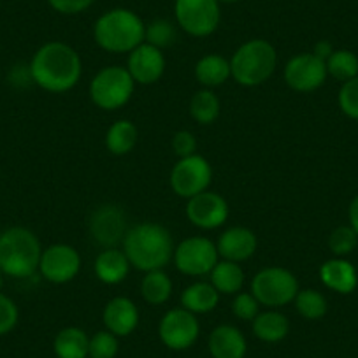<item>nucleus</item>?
Returning a JSON list of instances; mask_svg holds the SVG:
<instances>
[{"label": "nucleus", "instance_id": "9b49d317", "mask_svg": "<svg viewBox=\"0 0 358 358\" xmlns=\"http://www.w3.org/2000/svg\"><path fill=\"white\" fill-rule=\"evenodd\" d=\"M199 334H201L199 320L195 318L194 313L185 308L171 309L165 313L158 325L160 341L169 350L174 351L188 350L199 339Z\"/></svg>", "mask_w": 358, "mask_h": 358}, {"label": "nucleus", "instance_id": "f257e3e1", "mask_svg": "<svg viewBox=\"0 0 358 358\" xmlns=\"http://www.w3.org/2000/svg\"><path fill=\"white\" fill-rule=\"evenodd\" d=\"M81 72L83 65L78 51L60 41L41 46L30 64L32 81L53 94H64L74 88Z\"/></svg>", "mask_w": 358, "mask_h": 358}, {"label": "nucleus", "instance_id": "bb28decb", "mask_svg": "<svg viewBox=\"0 0 358 358\" xmlns=\"http://www.w3.org/2000/svg\"><path fill=\"white\" fill-rule=\"evenodd\" d=\"M137 137H139V132L132 122L118 120L109 127L108 134H106V146L113 155L122 157V155L130 153L136 148Z\"/></svg>", "mask_w": 358, "mask_h": 358}, {"label": "nucleus", "instance_id": "0eeeda50", "mask_svg": "<svg viewBox=\"0 0 358 358\" xmlns=\"http://www.w3.org/2000/svg\"><path fill=\"white\" fill-rule=\"evenodd\" d=\"M251 294L267 308H281L295 301L299 294V281L283 267H267L251 281Z\"/></svg>", "mask_w": 358, "mask_h": 358}, {"label": "nucleus", "instance_id": "79ce46f5", "mask_svg": "<svg viewBox=\"0 0 358 358\" xmlns=\"http://www.w3.org/2000/svg\"><path fill=\"white\" fill-rule=\"evenodd\" d=\"M220 4H236V2H239V0H218Z\"/></svg>", "mask_w": 358, "mask_h": 358}, {"label": "nucleus", "instance_id": "ea45409f", "mask_svg": "<svg viewBox=\"0 0 358 358\" xmlns=\"http://www.w3.org/2000/svg\"><path fill=\"white\" fill-rule=\"evenodd\" d=\"M332 53H334V46L329 43V41H320V43L315 44V50H313V55L322 58L323 62L329 60V57Z\"/></svg>", "mask_w": 358, "mask_h": 358}, {"label": "nucleus", "instance_id": "e433bc0d", "mask_svg": "<svg viewBox=\"0 0 358 358\" xmlns=\"http://www.w3.org/2000/svg\"><path fill=\"white\" fill-rule=\"evenodd\" d=\"M18 308L9 297L0 294V336L9 334L18 323Z\"/></svg>", "mask_w": 358, "mask_h": 358}, {"label": "nucleus", "instance_id": "20e7f679", "mask_svg": "<svg viewBox=\"0 0 358 358\" xmlns=\"http://www.w3.org/2000/svg\"><path fill=\"white\" fill-rule=\"evenodd\" d=\"M41 248L34 232L13 227L0 236V271L11 278H29L39 268Z\"/></svg>", "mask_w": 358, "mask_h": 358}, {"label": "nucleus", "instance_id": "b1692460", "mask_svg": "<svg viewBox=\"0 0 358 358\" xmlns=\"http://www.w3.org/2000/svg\"><path fill=\"white\" fill-rule=\"evenodd\" d=\"M220 292L213 287L211 283H199L190 285L181 295V304L194 315H204V313L213 311L218 306Z\"/></svg>", "mask_w": 358, "mask_h": 358}, {"label": "nucleus", "instance_id": "a878e982", "mask_svg": "<svg viewBox=\"0 0 358 358\" xmlns=\"http://www.w3.org/2000/svg\"><path fill=\"white\" fill-rule=\"evenodd\" d=\"M209 274H211V285L220 294H237L244 285V273L237 262H218Z\"/></svg>", "mask_w": 358, "mask_h": 358}, {"label": "nucleus", "instance_id": "4be33fe9", "mask_svg": "<svg viewBox=\"0 0 358 358\" xmlns=\"http://www.w3.org/2000/svg\"><path fill=\"white\" fill-rule=\"evenodd\" d=\"M290 332V322L280 311L258 313L253 320V334L264 343H280Z\"/></svg>", "mask_w": 358, "mask_h": 358}, {"label": "nucleus", "instance_id": "aec40b11", "mask_svg": "<svg viewBox=\"0 0 358 358\" xmlns=\"http://www.w3.org/2000/svg\"><path fill=\"white\" fill-rule=\"evenodd\" d=\"M246 351V337L236 327L220 325L209 336V353L213 358H244Z\"/></svg>", "mask_w": 358, "mask_h": 358}, {"label": "nucleus", "instance_id": "c9c22d12", "mask_svg": "<svg viewBox=\"0 0 358 358\" xmlns=\"http://www.w3.org/2000/svg\"><path fill=\"white\" fill-rule=\"evenodd\" d=\"M258 309H260V302L255 299L253 294H237L232 302V313L244 322H250V320L253 322L258 315Z\"/></svg>", "mask_w": 358, "mask_h": 358}, {"label": "nucleus", "instance_id": "2eb2a0df", "mask_svg": "<svg viewBox=\"0 0 358 358\" xmlns=\"http://www.w3.org/2000/svg\"><path fill=\"white\" fill-rule=\"evenodd\" d=\"M187 216L199 229H218L229 218V204L222 195L206 190L188 199Z\"/></svg>", "mask_w": 358, "mask_h": 358}, {"label": "nucleus", "instance_id": "39448f33", "mask_svg": "<svg viewBox=\"0 0 358 358\" xmlns=\"http://www.w3.org/2000/svg\"><path fill=\"white\" fill-rule=\"evenodd\" d=\"M278 67V53L268 41L251 39L230 60L232 78L243 86H258L267 81Z\"/></svg>", "mask_w": 358, "mask_h": 358}, {"label": "nucleus", "instance_id": "2f4dec72", "mask_svg": "<svg viewBox=\"0 0 358 358\" xmlns=\"http://www.w3.org/2000/svg\"><path fill=\"white\" fill-rule=\"evenodd\" d=\"M176 37H178L176 27L169 20L157 18L146 27L144 43L151 44V46L158 48V50H164V48L172 46L176 43Z\"/></svg>", "mask_w": 358, "mask_h": 358}, {"label": "nucleus", "instance_id": "f704fd0d", "mask_svg": "<svg viewBox=\"0 0 358 358\" xmlns=\"http://www.w3.org/2000/svg\"><path fill=\"white\" fill-rule=\"evenodd\" d=\"M339 108L348 118L358 120V76L350 79V81L343 83L339 90Z\"/></svg>", "mask_w": 358, "mask_h": 358}, {"label": "nucleus", "instance_id": "6e6552de", "mask_svg": "<svg viewBox=\"0 0 358 358\" xmlns=\"http://www.w3.org/2000/svg\"><path fill=\"white\" fill-rule=\"evenodd\" d=\"M174 15L185 32L206 37L218 29L222 9L218 0H176Z\"/></svg>", "mask_w": 358, "mask_h": 358}, {"label": "nucleus", "instance_id": "412c9836", "mask_svg": "<svg viewBox=\"0 0 358 358\" xmlns=\"http://www.w3.org/2000/svg\"><path fill=\"white\" fill-rule=\"evenodd\" d=\"M95 274L99 280L106 285H118L129 274L130 262L123 251L116 250V248H109L99 253L95 258Z\"/></svg>", "mask_w": 358, "mask_h": 358}, {"label": "nucleus", "instance_id": "4468645a", "mask_svg": "<svg viewBox=\"0 0 358 358\" xmlns=\"http://www.w3.org/2000/svg\"><path fill=\"white\" fill-rule=\"evenodd\" d=\"M327 64L313 53H301L288 60L285 81L295 92H315L325 83Z\"/></svg>", "mask_w": 358, "mask_h": 358}, {"label": "nucleus", "instance_id": "f03ea898", "mask_svg": "<svg viewBox=\"0 0 358 358\" xmlns=\"http://www.w3.org/2000/svg\"><path fill=\"white\" fill-rule=\"evenodd\" d=\"M123 253L130 265L139 271L150 273L164 268L174 257V241L171 232L158 223H139L127 230L123 239Z\"/></svg>", "mask_w": 358, "mask_h": 358}, {"label": "nucleus", "instance_id": "4c0bfd02", "mask_svg": "<svg viewBox=\"0 0 358 358\" xmlns=\"http://www.w3.org/2000/svg\"><path fill=\"white\" fill-rule=\"evenodd\" d=\"M172 150H174V153L179 158L192 157V155H195V150H197V139L188 130H179L172 137Z\"/></svg>", "mask_w": 358, "mask_h": 358}, {"label": "nucleus", "instance_id": "7ed1b4c3", "mask_svg": "<svg viewBox=\"0 0 358 358\" xmlns=\"http://www.w3.org/2000/svg\"><path fill=\"white\" fill-rule=\"evenodd\" d=\"M146 25L130 9H111L94 27L95 43L109 53H130L144 43Z\"/></svg>", "mask_w": 358, "mask_h": 358}, {"label": "nucleus", "instance_id": "72a5a7b5", "mask_svg": "<svg viewBox=\"0 0 358 358\" xmlns=\"http://www.w3.org/2000/svg\"><path fill=\"white\" fill-rule=\"evenodd\" d=\"M358 234L350 225H341L330 234L329 248L336 257L344 258L357 248Z\"/></svg>", "mask_w": 358, "mask_h": 358}, {"label": "nucleus", "instance_id": "58836bf2", "mask_svg": "<svg viewBox=\"0 0 358 358\" xmlns=\"http://www.w3.org/2000/svg\"><path fill=\"white\" fill-rule=\"evenodd\" d=\"M95 0H48V4L62 15H79L86 11Z\"/></svg>", "mask_w": 358, "mask_h": 358}, {"label": "nucleus", "instance_id": "f3484780", "mask_svg": "<svg viewBox=\"0 0 358 358\" xmlns=\"http://www.w3.org/2000/svg\"><path fill=\"white\" fill-rule=\"evenodd\" d=\"M102 320L109 332L118 337L130 336L139 323V309L130 299L115 297L106 304Z\"/></svg>", "mask_w": 358, "mask_h": 358}, {"label": "nucleus", "instance_id": "9d476101", "mask_svg": "<svg viewBox=\"0 0 358 358\" xmlns=\"http://www.w3.org/2000/svg\"><path fill=\"white\" fill-rule=\"evenodd\" d=\"M218 248L206 237H188L174 248V262L179 273L206 276L218 264Z\"/></svg>", "mask_w": 358, "mask_h": 358}, {"label": "nucleus", "instance_id": "5701e85b", "mask_svg": "<svg viewBox=\"0 0 358 358\" xmlns=\"http://www.w3.org/2000/svg\"><path fill=\"white\" fill-rule=\"evenodd\" d=\"M90 337L78 327L60 330L53 341V350L58 358H88Z\"/></svg>", "mask_w": 358, "mask_h": 358}, {"label": "nucleus", "instance_id": "473e14b6", "mask_svg": "<svg viewBox=\"0 0 358 358\" xmlns=\"http://www.w3.org/2000/svg\"><path fill=\"white\" fill-rule=\"evenodd\" d=\"M118 336H115L109 330H102V332L95 334L94 337H90V358H115L118 355Z\"/></svg>", "mask_w": 358, "mask_h": 358}, {"label": "nucleus", "instance_id": "1a4fd4ad", "mask_svg": "<svg viewBox=\"0 0 358 358\" xmlns=\"http://www.w3.org/2000/svg\"><path fill=\"white\" fill-rule=\"evenodd\" d=\"M213 171L209 162L201 155H192L179 158L171 172V187L176 195L183 199H192L208 190L211 185Z\"/></svg>", "mask_w": 358, "mask_h": 358}, {"label": "nucleus", "instance_id": "c85d7f7f", "mask_svg": "<svg viewBox=\"0 0 358 358\" xmlns=\"http://www.w3.org/2000/svg\"><path fill=\"white\" fill-rule=\"evenodd\" d=\"M220 111H222V104L220 99L216 97L215 92L211 90H201L192 97L190 101V115L201 125H211L218 120Z\"/></svg>", "mask_w": 358, "mask_h": 358}, {"label": "nucleus", "instance_id": "7c9ffc66", "mask_svg": "<svg viewBox=\"0 0 358 358\" xmlns=\"http://www.w3.org/2000/svg\"><path fill=\"white\" fill-rule=\"evenodd\" d=\"M295 308L302 318L320 320L327 315L329 302H327L325 295L320 294L318 290L306 288V290H299L297 297H295Z\"/></svg>", "mask_w": 358, "mask_h": 358}, {"label": "nucleus", "instance_id": "dca6fc26", "mask_svg": "<svg viewBox=\"0 0 358 358\" xmlns=\"http://www.w3.org/2000/svg\"><path fill=\"white\" fill-rule=\"evenodd\" d=\"M132 79L139 85H153L164 76L165 57L162 50L143 43L129 55V67Z\"/></svg>", "mask_w": 358, "mask_h": 358}, {"label": "nucleus", "instance_id": "c756f323", "mask_svg": "<svg viewBox=\"0 0 358 358\" xmlns=\"http://www.w3.org/2000/svg\"><path fill=\"white\" fill-rule=\"evenodd\" d=\"M327 64V72L337 81H350L358 76V57L350 50H334Z\"/></svg>", "mask_w": 358, "mask_h": 358}, {"label": "nucleus", "instance_id": "a19ab883", "mask_svg": "<svg viewBox=\"0 0 358 358\" xmlns=\"http://www.w3.org/2000/svg\"><path fill=\"white\" fill-rule=\"evenodd\" d=\"M348 218H350V227L358 234V195L351 201L350 209H348Z\"/></svg>", "mask_w": 358, "mask_h": 358}, {"label": "nucleus", "instance_id": "ddd939ff", "mask_svg": "<svg viewBox=\"0 0 358 358\" xmlns=\"http://www.w3.org/2000/svg\"><path fill=\"white\" fill-rule=\"evenodd\" d=\"M90 236L104 250L116 248L127 236V216L118 206H99L90 218Z\"/></svg>", "mask_w": 358, "mask_h": 358}, {"label": "nucleus", "instance_id": "6ab92c4d", "mask_svg": "<svg viewBox=\"0 0 358 358\" xmlns=\"http://www.w3.org/2000/svg\"><path fill=\"white\" fill-rule=\"evenodd\" d=\"M320 278L327 288L341 295L351 294L358 285V274L355 265L341 257L327 260L320 267Z\"/></svg>", "mask_w": 358, "mask_h": 358}, {"label": "nucleus", "instance_id": "c03bdc74", "mask_svg": "<svg viewBox=\"0 0 358 358\" xmlns=\"http://www.w3.org/2000/svg\"><path fill=\"white\" fill-rule=\"evenodd\" d=\"M0 236H2V232H0Z\"/></svg>", "mask_w": 358, "mask_h": 358}, {"label": "nucleus", "instance_id": "cd10ccee", "mask_svg": "<svg viewBox=\"0 0 358 358\" xmlns=\"http://www.w3.org/2000/svg\"><path fill=\"white\" fill-rule=\"evenodd\" d=\"M141 294L148 304L160 306L167 302L172 295V281L167 274L158 268V271H150L143 278L141 283Z\"/></svg>", "mask_w": 358, "mask_h": 358}, {"label": "nucleus", "instance_id": "a211bd4d", "mask_svg": "<svg viewBox=\"0 0 358 358\" xmlns=\"http://www.w3.org/2000/svg\"><path fill=\"white\" fill-rule=\"evenodd\" d=\"M257 246V236L250 229H244V227H232V229L225 230L220 236L218 244H216L220 257L223 260L230 262L248 260L255 255Z\"/></svg>", "mask_w": 358, "mask_h": 358}, {"label": "nucleus", "instance_id": "423d86ee", "mask_svg": "<svg viewBox=\"0 0 358 358\" xmlns=\"http://www.w3.org/2000/svg\"><path fill=\"white\" fill-rule=\"evenodd\" d=\"M136 81L130 72L120 65H111L95 74L90 83V97L95 106L106 111L123 108L130 101Z\"/></svg>", "mask_w": 358, "mask_h": 358}, {"label": "nucleus", "instance_id": "f8f14e48", "mask_svg": "<svg viewBox=\"0 0 358 358\" xmlns=\"http://www.w3.org/2000/svg\"><path fill=\"white\" fill-rule=\"evenodd\" d=\"M39 271L51 283H69L81 271V257L69 244H53L41 255Z\"/></svg>", "mask_w": 358, "mask_h": 358}, {"label": "nucleus", "instance_id": "393cba45", "mask_svg": "<svg viewBox=\"0 0 358 358\" xmlns=\"http://www.w3.org/2000/svg\"><path fill=\"white\" fill-rule=\"evenodd\" d=\"M232 76L230 62L220 55H206L195 65V78L208 88L223 85Z\"/></svg>", "mask_w": 358, "mask_h": 358}, {"label": "nucleus", "instance_id": "37998d69", "mask_svg": "<svg viewBox=\"0 0 358 358\" xmlns=\"http://www.w3.org/2000/svg\"><path fill=\"white\" fill-rule=\"evenodd\" d=\"M0 288H2V274H0Z\"/></svg>", "mask_w": 358, "mask_h": 358}]
</instances>
